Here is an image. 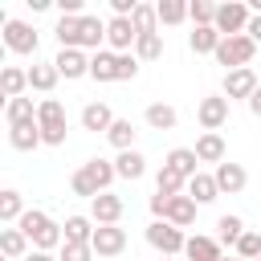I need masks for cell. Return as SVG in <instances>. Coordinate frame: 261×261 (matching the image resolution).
I'll use <instances>...</instances> for the list:
<instances>
[{
	"label": "cell",
	"mask_w": 261,
	"mask_h": 261,
	"mask_svg": "<svg viewBox=\"0 0 261 261\" xmlns=\"http://www.w3.org/2000/svg\"><path fill=\"white\" fill-rule=\"evenodd\" d=\"M16 228L29 237V245L33 249H41V253H53V249H61L65 245V232H61V224L49 216V212H41V208H29L20 220H16Z\"/></svg>",
	"instance_id": "6da1fadb"
},
{
	"label": "cell",
	"mask_w": 261,
	"mask_h": 261,
	"mask_svg": "<svg viewBox=\"0 0 261 261\" xmlns=\"http://www.w3.org/2000/svg\"><path fill=\"white\" fill-rule=\"evenodd\" d=\"M37 122H41V143L45 147H61L65 143L69 122H65V106L57 98H41L37 102Z\"/></svg>",
	"instance_id": "7a4b0ae2"
},
{
	"label": "cell",
	"mask_w": 261,
	"mask_h": 261,
	"mask_svg": "<svg viewBox=\"0 0 261 261\" xmlns=\"http://www.w3.org/2000/svg\"><path fill=\"white\" fill-rule=\"evenodd\" d=\"M147 245H151L159 257H179V253L188 249V237H184V228H175V224H167V220H151V224H147Z\"/></svg>",
	"instance_id": "3957f363"
},
{
	"label": "cell",
	"mask_w": 261,
	"mask_h": 261,
	"mask_svg": "<svg viewBox=\"0 0 261 261\" xmlns=\"http://www.w3.org/2000/svg\"><path fill=\"white\" fill-rule=\"evenodd\" d=\"M249 20H253V8H249V4H241V0L216 4V33H220V37H241V33L249 29Z\"/></svg>",
	"instance_id": "277c9868"
},
{
	"label": "cell",
	"mask_w": 261,
	"mask_h": 261,
	"mask_svg": "<svg viewBox=\"0 0 261 261\" xmlns=\"http://www.w3.org/2000/svg\"><path fill=\"white\" fill-rule=\"evenodd\" d=\"M253 53H257V45L241 33V37H224L220 41V49H216V65H224V73L228 69H245L249 61H253Z\"/></svg>",
	"instance_id": "5b68a950"
},
{
	"label": "cell",
	"mask_w": 261,
	"mask_h": 261,
	"mask_svg": "<svg viewBox=\"0 0 261 261\" xmlns=\"http://www.w3.org/2000/svg\"><path fill=\"white\" fill-rule=\"evenodd\" d=\"M4 45H8V53L37 57L41 37H37V29H33V24H24V20H4Z\"/></svg>",
	"instance_id": "8992f818"
},
{
	"label": "cell",
	"mask_w": 261,
	"mask_h": 261,
	"mask_svg": "<svg viewBox=\"0 0 261 261\" xmlns=\"http://www.w3.org/2000/svg\"><path fill=\"white\" fill-rule=\"evenodd\" d=\"M135 41H139V33H135L130 16H110L106 20V45H110V53H135Z\"/></svg>",
	"instance_id": "52a82bcc"
},
{
	"label": "cell",
	"mask_w": 261,
	"mask_h": 261,
	"mask_svg": "<svg viewBox=\"0 0 261 261\" xmlns=\"http://www.w3.org/2000/svg\"><path fill=\"white\" fill-rule=\"evenodd\" d=\"M257 86H261V82H257V73L245 65V69H228V73H224V86H220V94H224L228 102H232V98H245V102H249V98L257 94Z\"/></svg>",
	"instance_id": "ba28073f"
},
{
	"label": "cell",
	"mask_w": 261,
	"mask_h": 261,
	"mask_svg": "<svg viewBox=\"0 0 261 261\" xmlns=\"http://www.w3.org/2000/svg\"><path fill=\"white\" fill-rule=\"evenodd\" d=\"M196 118H200L204 130H220V126L228 122V98H224V94H208V98H200Z\"/></svg>",
	"instance_id": "9c48e42d"
},
{
	"label": "cell",
	"mask_w": 261,
	"mask_h": 261,
	"mask_svg": "<svg viewBox=\"0 0 261 261\" xmlns=\"http://www.w3.org/2000/svg\"><path fill=\"white\" fill-rule=\"evenodd\" d=\"M82 175L90 179V188L102 196V192H110V184L118 179V171H114V159H102V155H94V159H86L82 163Z\"/></svg>",
	"instance_id": "30bf717a"
},
{
	"label": "cell",
	"mask_w": 261,
	"mask_h": 261,
	"mask_svg": "<svg viewBox=\"0 0 261 261\" xmlns=\"http://www.w3.org/2000/svg\"><path fill=\"white\" fill-rule=\"evenodd\" d=\"M90 245H94L98 257H118V253L126 249V228H118V224H98Z\"/></svg>",
	"instance_id": "8fae6325"
},
{
	"label": "cell",
	"mask_w": 261,
	"mask_h": 261,
	"mask_svg": "<svg viewBox=\"0 0 261 261\" xmlns=\"http://www.w3.org/2000/svg\"><path fill=\"white\" fill-rule=\"evenodd\" d=\"M53 65H57V73H61L65 82L90 77V57H86V49H61V53L53 57Z\"/></svg>",
	"instance_id": "7c38bea8"
},
{
	"label": "cell",
	"mask_w": 261,
	"mask_h": 261,
	"mask_svg": "<svg viewBox=\"0 0 261 261\" xmlns=\"http://www.w3.org/2000/svg\"><path fill=\"white\" fill-rule=\"evenodd\" d=\"M216 188H220V196H241L245 192V184H249V171L241 167V163H232V159H224L216 171Z\"/></svg>",
	"instance_id": "4fadbf2b"
},
{
	"label": "cell",
	"mask_w": 261,
	"mask_h": 261,
	"mask_svg": "<svg viewBox=\"0 0 261 261\" xmlns=\"http://www.w3.org/2000/svg\"><path fill=\"white\" fill-rule=\"evenodd\" d=\"M122 196H114V192H102V196H94L90 200V220L94 224H118L122 220Z\"/></svg>",
	"instance_id": "5bb4252c"
},
{
	"label": "cell",
	"mask_w": 261,
	"mask_h": 261,
	"mask_svg": "<svg viewBox=\"0 0 261 261\" xmlns=\"http://www.w3.org/2000/svg\"><path fill=\"white\" fill-rule=\"evenodd\" d=\"M196 208H200V204L184 192V196H171V200H167V208H163L159 220H167V224H175V228H192V224H196Z\"/></svg>",
	"instance_id": "9a60e30c"
},
{
	"label": "cell",
	"mask_w": 261,
	"mask_h": 261,
	"mask_svg": "<svg viewBox=\"0 0 261 261\" xmlns=\"http://www.w3.org/2000/svg\"><path fill=\"white\" fill-rule=\"evenodd\" d=\"M82 130H94V135H106L110 126H114V110L106 106V102H86L82 106Z\"/></svg>",
	"instance_id": "2e32d148"
},
{
	"label": "cell",
	"mask_w": 261,
	"mask_h": 261,
	"mask_svg": "<svg viewBox=\"0 0 261 261\" xmlns=\"http://www.w3.org/2000/svg\"><path fill=\"white\" fill-rule=\"evenodd\" d=\"M192 151H196V159H200V163H216V167L228 159V147H224L220 130H204V135L196 139V147H192Z\"/></svg>",
	"instance_id": "e0dca14e"
},
{
	"label": "cell",
	"mask_w": 261,
	"mask_h": 261,
	"mask_svg": "<svg viewBox=\"0 0 261 261\" xmlns=\"http://www.w3.org/2000/svg\"><path fill=\"white\" fill-rule=\"evenodd\" d=\"M184 257L188 261H220L224 257V245L216 241V237H188V249H184Z\"/></svg>",
	"instance_id": "ac0fdd59"
},
{
	"label": "cell",
	"mask_w": 261,
	"mask_h": 261,
	"mask_svg": "<svg viewBox=\"0 0 261 261\" xmlns=\"http://www.w3.org/2000/svg\"><path fill=\"white\" fill-rule=\"evenodd\" d=\"M57 82H61V73H57L53 61H33V65H29V90H37V94H53Z\"/></svg>",
	"instance_id": "d6986e66"
},
{
	"label": "cell",
	"mask_w": 261,
	"mask_h": 261,
	"mask_svg": "<svg viewBox=\"0 0 261 261\" xmlns=\"http://www.w3.org/2000/svg\"><path fill=\"white\" fill-rule=\"evenodd\" d=\"M24 90H29V69H20V65H4V69H0V94H4V102L24 98Z\"/></svg>",
	"instance_id": "ffe728a7"
},
{
	"label": "cell",
	"mask_w": 261,
	"mask_h": 261,
	"mask_svg": "<svg viewBox=\"0 0 261 261\" xmlns=\"http://www.w3.org/2000/svg\"><path fill=\"white\" fill-rule=\"evenodd\" d=\"M8 143H12V151H37L41 147V122L33 118V122L8 126Z\"/></svg>",
	"instance_id": "44dd1931"
},
{
	"label": "cell",
	"mask_w": 261,
	"mask_h": 261,
	"mask_svg": "<svg viewBox=\"0 0 261 261\" xmlns=\"http://www.w3.org/2000/svg\"><path fill=\"white\" fill-rule=\"evenodd\" d=\"M163 167L179 171L184 179L200 175V159H196V151H192V147H171V151H167V159H163Z\"/></svg>",
	"instance_id": "7402d4cb"
},
{
	"label": "cell",
	"mask_w": 261,
	"mask_h": 261,
	"mask_svg": "<svg viewBox=\"0 0 261 261\" xmlns=\"http://www.w3.org/2000/svg\"><path fill=\"white\" fill-rule=\"evenodd\" d=\"M0 253H4L8 261H24L33 249H29V237L12 224V228H0Z\"/></svg>",
	"instance_id": "603a6c76"
},
{
	"label": "cell",
	"mask_w": 261,
	"mask_h": 261,
	"mask_svg": "<svg viewBox=\"0 0 261 261\" xmlns=\"http://www.w3.org/2000/svg\"><path fill=\"white\" fill-rule=\"evenodd\" d=\"M220 41H224V37L216 33V24H204V29H192V33H188V49H192V53H200V57H204V53H212V57H216Z\"/></svg>",
	"instance_id": "cb8c5ba5"
},
{
	"label": "cell",
	"mask_w": 261,
	"mask_h": 261,
	"mask_svg": "<svg viewBox=\"0 0 261 261\" xmlns=\"http://www.w3.org/2000/svg\"><path fill=\"white\" fill-rule=\"evenodd\" d=\"M90 77H94V82H118V53L98 49V53L90 57Z\"/></svg>",
	"instance_id": "d4e9b609"
},
{
	"label": "cell",
	"mask_w": 261,
	"mask_h": 261,
	"mask_svg": "<svg viewBox=\"0 0 261 261\" xmlns=\"http://www.w3.org/2000/svg\"><path fill=\"white\" fill-rule=\"evenodd\" d=\"M94 220L90 216H82V212H73V216H65V224H61V232H65V241H73V245H90L94 241Z\"/></svg>",
	"instance_id": "484cf974"
},
{
	"label": "cell",
	"mask_w": 261,
	"mask_h": 261,
	"mask_svg": "<svg viewBox=\"0 0 261 261\" xmlns=\"http://www.w3.org/2000/svg\"><path fill=\"white\" fill-rule=\"evenodd\" d=\"M143 118H147L151 130H175V122H179L175 106H167V102H151V106L143 110Z\"/></svg>",
	"instance_id": "4316f807"
},
{
	"label": "cell",
	"mask_w": 261,
	"mask_h": 261,
	"mask_svg": "<svg viewBox=\"0 0 261 261\" xmlns=\"http://www.w3.org/2000/svg\"><path fill=\"white\" fill-rule=\"evenodd\" d=\"M135 122L130 118H114V126L106 130V143L114 147V151H135Z\"/></svg>",
	"instance_id": "83f0119b"
},
{
	"label": "cell",
	"mask_w": 261,
	"mask_h": 261,
	"mask_svg": "<svg viewBox=\"0 0 261 261\" xmlns=\"http://www.w3.org/2000/svg\"><path fill=\"white\" fill-rule=\"evenodd\" d=\"M114 171H118V179H143V171H147V159H143V151H118V159H114Z\"/></svg>",
	"instance_id": "f1b7e54d"
},
{
	"label": "cell",
	"mask_w": 261,
	"mask_h": 261,
	"mask_svg": "<svg viewBox=\"0 0 261 261\" xmlns=\"http://www.w3.org/2000/svg\"><path fill=\"white\" fill-rule=\"evenodd\" d=\"M188 196H192L196 204H212V200L220 196V188H216V175H208V171L192 175V179H188Z\"/></svg>",
	"instance_id": "f546056e"
},
{
	"label": "cell",
	"mask_w": 261,
	"mask_h": 261,
	"mask_svg": "<svg viewBox=\"0 0 261 261\" xmlns=\"http://www.w3.org/2000/svg\"><path fill=\"white\" fill-rule=\"evenodd\" d=\"M24 212H29V208H24V196H20L16 188H4V192H0V220L12 228V224L24 216Z\"/></svg>",
	"instance_id": "4dcf8cb0"
},
{
	"label": "cell",
	"mask_w": 261,
	"mask_h": 261,
	"mask_svg": "<svg viewBox=\"0 0 261 261\" xmlns=\"http://www.w3.org/2000/svg\"><path fill=\"white\" fill-rule=\"evenodd\" d=\"M57 41H61V49H77L82 45V16H57Z\"/></svg>",
	"instance_id": "1f68e13d"
},
{
	"label": "cell",
	"mask_w": 261,
	"mask_h": 261,
	"mask_svg": "<svg viewBox=\"0 0 261 261\" xmlns=\"http://www.w3.org/2000/svg\"><path fill=\"white\" fill-rule=\"evenodd\" d=\"M33 118H37V102H33V98H12V102H4V122H8V126L33 122Z\"/></svg>",
	"instance_id": "d6a6232c"
},
{
	"label": "cell",
	"mask_w": 261,
	"mask_h": 261,
	"mask_svg": "<svg viewBox=\"0 0 261 261\" xmlns=\"http://www.w3.org/2000/svg\"><path fill=\"white\" fill-rule=\"evenodd\" d=\"M155 192H159V196H184V192H188V179H184L179 171H171V167H159Z\"/></svg>",
	"instance_id": "836d02e7"
},
{
	"label": "cell",
	"mask_w": 261,
	"mask_h": 261,
	"mask_svg": "<svg viewBox=\"0 0 261 261\" xmlns=\"http://www.w3.org/2000/svg\"><path fill=\"white\" fill-rule=\"evenodd\" d=\"M216 228H220V237H216V241H220V245H228V249H237V241L245 237V220H241L237 212L220 216V220H216Z\"/></svg>",
	"instance_id": "e575fe53"
},
{
	"label": "cell",
	"mask_w": 261,
	"mask_h": 261,
	"mask_svg": "<svg viewBox=\"0 0 261 261\" xmlns=\"http://www.w3.org/2000/svg\"><path fill=\"white\" fill-rule=\"evenodd\" d=\"M102 41H106V20L82 16V45H77V49H98Z\"/></svg>",
	"instance_id": "d590c367"
},
{
	"label": "cell",
	"mask_w": 261,
	"mask_h": 261,
	"mask_svg": "<svg viewBox=\"0 0 261 261\" xmlns=\"http://www.w3.org/2000/svg\"><path fill=\"white\" fill-rule=\"evenodd\" d=\"M135 57L139 61H159L163 57V33H143L135 41Z\"/></svg>",
	"instance_id": "8d00e7d4"
},
{
	"label": "cell",
	"mask_w": 261,
	"mask_h": 261,
	"mask_svg": "<svg viewBox=\"0 0 261 261\" xmlns=\"http://www.w3.org/2000/svg\"><path fill=\"white\" fill-rule=\"evenodd\" d=\"M155 12H159V24H184L188 20V4L184 0H159Z\"/></svg>",
	"instance_id": "74e56055"
},
{
	"label": "cell",
	"mask_w": 261,
	"mask_h": 261,
	"mask_svg": "<svg viewBox=\"0 0 261 261\" xmlns=\"http://www.w3.org/2000/svg\"><path fill=\"white\" fill-rule=\"evenodd\" d=\"M130 24H135L139 37H143V33H159V12H155V4H139L135 16H130Z\"/></svg>",
	"instance_id": "f35d334b"
},
{
	"label": "cell",
	"mask_w": 261,
	"mask_h": 261,
	"mask_svg": "<svg viewBox=\"0 0 261 261\" xmlns=\"http://www.w3.org/2000/svg\"><path fill=\"white\" fill-rule=\"evenodd\" d=\"M241 261H261V232L257 228H245V237L237 241V249H232Z\"/></svg>",
	"instance_id": "ab89813d"
},
{
	"label": "cell",
	"mask_w": 261,
	"mask_h": 261,
	"mask_svg": "<svg viewBox=\"0 0 261 261\" xmlns=\"http://www.w3.org/2000/svg\"><path fill=\"white\" fill-rule=\"evenodd\" d=\"M188 20H192V29L216 24V4H208V0H192V4H188Z\"/></svg>",
	"instance_id": "60d3db41"
},
{
	"label": "cell",
	"mask_w": 261,
	"mask_h": 261,
	"mask_svg": "<svg viewBox=\"0 0 261 261\" xmlns=\"http://www.w3.org/2000/svg\"><path fill=\"white\" fill-rule=\"evenodd\" d=\"M98 253H94V245H73V241H65L61 249H57V261H94Z\"/></svg>",
	"instance_id": "b9f144b4"
},
{
	"label": "cell",
	"mask_w": 261,
	"mask_h": 261,
	"mask_svg": "<svg viewBox=\"0 0 261 261\" xmlns=\"http://www.w3.org/2000/svg\"><path fill=\"white\" fill-rule=\"evenodd\" d=\"M139 77V57L135 53H118V82H135Z\"/></svg>",
	"instance_id": "7bdbcfd3"
},
{
	"label": "cell",
	"mask_w": 261,
	"mask_h": 261,
	"mask_svg": "<svg viewBox=\"0 0 261 261\" xmlns=\"http://www.w3.org/2000/svg\"><path fill=\"white\" fill-rule=\"evenodd\" d=\"M245 37H249L253 45H261V12H253V20H249V29H245Z\"/></svg>",
	"instance_id": "ee69618b"
},
{
	"label": "cell",
	"mask_w": 261,
	"mask_h": 261,
	"mask_svg": "<svg viewBox=\"0 0 261 261\" xmlns=\"http://www.w3.org/2000/svg\"><path fill=\"white\" fill-rule=\"evenodd\" d=\"M249 110H253V114H257V118H261V86H257V94H253V98H249Z\"/></svg>",
	"instance_id": "f6af8a7d"
},
{
	"label": "cell",
	"mask_w": 261,
	"mask_h": 261,
	"mask_svg": "<svg viewBox=\"0 0 261 261\" xmlns=\"http://www.w3.org/2000/svg\"><path fill=\"white\" fill-rule=\"evenodd\" d=\"M24 261H57V257H53V253H41V249H33Z\"/></svg>",
	"instance_id": "bcb514c9"
},
{
	"label": "cell",
	"mask_w": 261,
	"mask_h": 261,
	"mask_svg": "<svg viewBox=\"0 0 261 261\" xmlns=\"http://www.w3.org/2000/svg\"><path fill=\"white\" fill-rule=\"evenodd\" d=\"M220 261H241V257H220Z\"/></svg>",
	"instance_id": "7dc6e473"
},
{
	"label": "cell",
	"mask_w": 261,
	"mask_h": 261,
	"mask_svg": "<svg viewBox=\"0 0 261 261\" xmlns=\"http://www.w3.org/2000/svg\"><path fill=\"white\" fill-rule=\"evenodd\" d=\"M159 261H175V257H159Z\"/></svg>",
	"instance_id": "c3c4849f"
},
{
	"label": "cell",
	"mask_w": 261,
	"mask_h": 261,
	"mask_svg": "<svg viewBox=\"0 0 261 261\" xmlns=\"http://www.w3.org/2000/svg\"><path fill=\"white\" fill-rule=\"evenodd\" d=\"M257 232H261V228H257Z\"/></svg>",
	"instance_id": "681fc988"
}]
</instances>
